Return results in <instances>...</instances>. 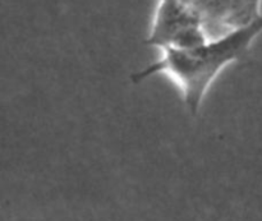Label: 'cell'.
Wrapping results in <instances>:
<instances>
[{
	"label": "cell",
	"instance_id": "1",
	"mask_svg": "<svg viewBox=\"0 0 262 221\" xmlns=\"http://www.w3.org/2000/svg\"><path fill=\"white\" fill-rule=\"evenodd\" d=\"M261 33L262 15L245 27L209 38L194 48L161 51L158 60L133 73L130 79L141 83L156 74L168 77L179 90L189 114L196 117L217 77L229 65L245 60Z\"/></svg>",
	"mask_w": 262,
	"mask_h": 221
},
{
	"label": "cell",
	"instance_id": "3",
	"mask_svg": "<svg viewBox=\"0 0 262 221\" xmlns=\"http://www.w3.org/2000/svg\"><path fill=\"white\" fill-rule=\"evenodd\" d=\"M262 0H207L199 7L210 38L238 30L260 18Z\"/></svg>",
	"mask_w": 262,
	"mask_h": 221
},
{
	"label": "cell",
	"instance_id": "2",
	"mask_svg": "<svg viewBox=\"0 0 262 221\" xmlns=\"http://www.w3.org/2000/svg\"><path fill=\"white\" fill-rule=\"evenodd\" d=\"M193 0H158L146 43L164 50L194 48L209 40Z\"/></svg>",
	"mask_w": 262,
	"mask_h": 221
}]
</instances>
